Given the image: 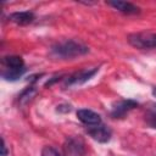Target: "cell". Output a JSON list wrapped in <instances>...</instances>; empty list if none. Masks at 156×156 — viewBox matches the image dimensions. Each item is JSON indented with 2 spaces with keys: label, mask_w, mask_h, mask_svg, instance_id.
Listing matches in <instances>:
<instances>
[{
  "label": "cell",
  "mask_w": 156,
  "mask_h": 156,
  "mask_svg": "<svg viewBox=\"0 0 156 156\" xmlns=\"http://www.w3.org/2000/svg\"><path fill=\"white\" fill-rule=\"evenodd\" d=\"M89 52V48L77 40L67 39L56 43L50 49V56L56 60H72Z\"/></svg>",
  "instance_id": "6da1fadb"
},
{
  "label": "cell",
  "mask_w": 156,
  "mask_h": 156,
  "mask_svg": "<svg viewBox=\"0 0 156 156\" xmlns=\"http://www.w3.org/2000/svg\"><path fill=\"white\" fill-rule=\"evenodd\" d=\"M128 43L140 50L156 49V33L151 32H138L128 35Z\"/></svg>",
  "instance_id": "7a4b0ae2"
},
{
  "label": "cell",
  "mask_w": 156,
  "mask_h": 156,
  "mask_svg": "<svg viewBox=\"0 0 156 156\" xmlns=\"http://www.w3.org/2000/svg\"><path fill=\"white\" fill-rule=\"evenodd\" d=\"M99 72V67L93 68H84L80 71H77L68 77L65 78V87H72V85H80L89 79H91L96 73Z\"/></svg>",
  "instance_id": "3957f363"
},
{
  "label": "cell",
  "mask_w": 156,
  "mask_h": 156,
  "mask_svg": "<svg viewBox=\"0 0 156 156\" xmlns=\"http://www.w3.org/2000/svg\"><path fill=\"white\" fill-rule=\"evenodd\" d=\"M138 102L134 100H119L112 105L111 108V117L113 118H123L130 110L135 108Z\"/></svg>",
  "instance_id": "277c9868"
},
{
  "label": "cell",
  "mask_w": 156,
  "mask_h": 156,
  "mask_svg": "<svg viewBox=\"0 0 156 156\" xmlns=\"http://www.w3.org/2000/svg\"><path fill=\"white\" fill-rule=\"evenodd\" d=\"M87 132H88V134H89L94 140H96V141H99V143H107V141H110V139H111V136H112L111 129H110L107 126L102 124V123H100V124H98V126L88 127Z\"/></svg>",
  "instance_id": "5b68a950"
},
{
  "label": "cell",
  "mask_w": 156,
  "mask_h": 156,
  "mask_svg": "<svg viewBox=\"0 0 156 156\" xmlns=\"http://www.w3.org/2000/svg\"><path fill=\"white\" fill-rule=\"evenodd\" d=\"M77 118L85 126L88 127H93V126H98L100 123H102L101 117L99 113L94 112L93 110L89 108H80L77 111Z\"/></svg>",
  "instance_id": "8992f818"
},
{
  "label": "cell",
  "mask_w": 156,
  "mask_h": 156,
  "mask_svg": "<svg viewBox=\"0 0 156 156\" xmlns=\"http://www.w3.org/2000/svg\"><path fill=\"white\" fill-rule=\"evenodd\" d=\"M65 150L71 156H83L85 152L83 140L79 138H76V136H71L66 140Z\"/></svg>",
  "instance_id": "52a82bcc"
},
{
  "label": "cell",
  "mask_w": 156,
  "mask_h": 156,
  "mask_svg": "<svg viewBox=\"0 0 156 156\" xmlns=\"http://www.w3.org/2000/svg\"><path fill=\"white\" fill-rule=\"evenodd\" d=\"M107 5L112 6L115 10L122 12V13H126V15H135V13H139L140 12V9L139 6L132 4V2H128V1H119V0H115V1H106Z\"/></svg>",
  "instance_id": "ba28073f"
},
{
  "label": "cell",
  "mask_w": 156,
  "mask_h": 156,
  "mask_svg": "<svg viewBox=\"0 0 156 156\" xmlns=\"http://www.w3.org/2000/svg\"><path fill=\"white\" fill-rule=\"evenodd\" d=\"M35 16L32 11H18V12H12L9 16V20L18 26H27L34 21Z\"/></svg>",
  "instance_id": "9c48e42d"
},
{
  "label": "cell",
  "mask_w": 156,
  "mask_h": 156,
  "mask_svg": "<svg viewBox=\"0 0 156 156\" xmlns=\"http://www.w3.org/2000/svg\"><path fill=\"white\" fill-rule=\"evenodd\" d=\"M144 121L150 128L156 129V102H150L145 107Z\"/></svg>",
  "instance_id": "30bf717a"
},
{
  "label": "cell",
  "mask_w": 156,
  "mask_h": 156,
  "mask_svg": "<svg viewBox=\"0 0 156 156\" xmlns=\"http://www.w3.org/2000/svg\"><path fill=\"white\" fill-rule=\"evenodd\" d=\"M2 65L5 68H24V61L21 56H5L2 58Z\"/></svg>",
  "instance_id": "8fae6325"
},
{
  "label": "cell",
  "mask_w": 156,
  "mask_h": 156,
  "mask_svg": "<svg viewBox=\"0 0 156 156\" xmlns=\"http://www.w3.org/2000/svg\"><path fill=\"white\" fill-rule=\"evenodd\" d=\"M24 72H26V68H4L1 72V77L5 80L13 82L21 78Z\"/></svg>",
  "instance_id": "7c38bea8"
},
{
  "label": "cell",
  "mask_w": 156,
  "mask_h": 156,
  "mask_svg": "<svg viewBox=\"0 0 156 156\" xmlns=\"http://www.w3.org/2000/svg\"><path fill=\"white\" fill-rule=\"evenodd\" d=\"M34 94H35V89H34L33 87H28V88H26V89L21 93V95L18 96V100H20V102L24 104V102H27L28 100H30V99L34 96Z\"/></svg>",
  "instance_id": "4fadbf2b"
},
{
  "label": "cell",
  "mask_w": 156,
  "mask_h": 156,
  "mask_svg": "<svg viewBox=\"0 0 156 156\" xmlns=\"http://www.w3.org/2000/svg\"><path fill=\"white\" fill-rule=\"evenodd\" d=\"M41 156H61L54 147L51 146H44L41 150Z\"/></svg>",
  "instance_id": "5bb4252c"
},
{
  "label": "cell",
  "mask_w": 156,
  "mask_h": 156,
  "mask_svg": "<svg viewBox=\"0 0 156 156\" xmlns=\"http://www.w3.org/2000/svg\"><path fill=\"white\" fill-rule=\"evenodd\" d=\"M1 156H7V147H6L4 138H2V145H1Z\"/></svg>",
  "instance_id": "9a60e30c"
},
{
  "label": "cell",
  "mask_w": 156,
  "mask_h": 156,
  "mask_svg": "<svg viewBox=\"0 0 156 156\" xmlns=\"http://www.w3.org/2000/svg\"><path fill=\"white\" fill-rule=\"evenodd\" d=\"M152 95H154V96L156 98V87H155V88L152 89Z\"/></svg>",
  "instance_id": "2e32d148"
}]
</instances>
